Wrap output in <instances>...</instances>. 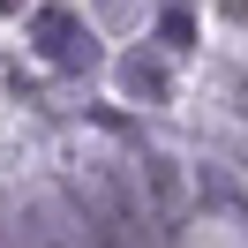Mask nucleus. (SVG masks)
I'll return each instance as SVG.
<instances>
[]
</instances>
